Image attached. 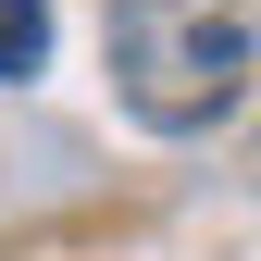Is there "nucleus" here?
Returning a JSON list of instances; mask_svg holds the SVG:
<instances>
[{"label":"nucleus","mask_w":261,"mask_h":261,"mask_svg":"<svg viewBox=\"0 0 261 261\" xmlns=\"http://www.w3.org/2000/svg\"><path fill=\"white\" fill-rule=\"evenodd\" d=\"M50 62V0H0V87H25Z\"/></svg>","instance_id":"obj_2"},{"label":"nucleus","mask_w":261,"mask_h":261,"mask_svg":"<svg viewBox=\"0 0 261 261\" xmlns=\"http://www.w3.org/2000/svg\"><path fill=\"white\" fill-rule=\"evenodd\" d=\"M100 62H112V100L137 112L149 137H212V124L249 100L261 13L249 0H112Z\"/></svg>","instance_id":"obj_1"}]
</instances>
